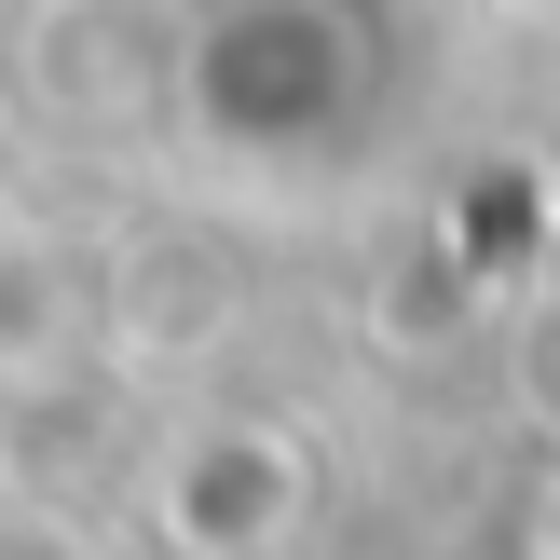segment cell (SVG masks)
<instances>
[{"label":"cell","mask_w":560,"mask_h":560,"mask_svg":"<svg viewBox=\"0 0 560 560\" xmlns=\"http://www.w3.org/2000/svg\"><path fill=\"white\" fill-rule=\"evenodd\" d=\"M315 506V452L288 424H191L178 452L151 465V520L191 560H273Z\"/></svg>","instance_id":"3957f363"},{"label":"cell","mask_w":560,"mask_h":560,"mask_svg":"<svg viewBox=\"0 0 560 560\" xmlns=\"http://www.w3.org/2000/svg\"><path fill=\"white\" fill-rule=\"evenodd\" d=\"M0 82H14V109L42 137H82V151L164 137V96H178V0H27Z\"/></svg>","instance_id":"7a4b0ae2"},{"label":"cell","mask_w":560,"mask_h":560,"mask_svg":"<svg viewBox=\"0 0 560 560\" xmlns=\"http://www.w3.org/2000/svg\"><path fill=\"white\" fill-rule=\"evenodd\" d=\"M534 560H560V479H547V506H534Z\"/></svg>","instance_id":"277c9868"},{"label":"cell","mask_w":560,"mask_h":560,"mask_svg":"<svg viewBox=\"0 0 560 560\" xmlns=\"http://www.w3.org/2000/svg\"><path fill=\"white\" fill-rule=\"evenodd\" d=\"M438 96V0H178L164 151L246 206H342Z\"/></svg>","instance_id":"6da1fadb"}]
</instances>
